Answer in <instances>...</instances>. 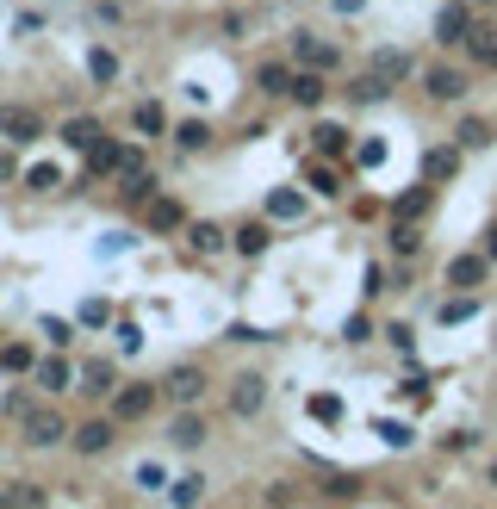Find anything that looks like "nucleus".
Returning a JSON list of instances; mask_svg holds the SVG:
<instances>
[{
  "mask_svg": "<svg viewBox=\"0 0 497 509\" xmlns=\"http://www.w3.org/2000/svg\"><path fill=\"white\" fill-rule=\"evenodd\" d=\"M113 441H119V416H113V410H106V416H88V422L69 435V447H75L81 460H100Z\"/></svg>",
  "mask_w": 497,
  "mask_h": 509,
  "instance_id": "nucleus-1",
  "label": "nucleus"
},
{
  "mask_svg": "<svg viewBox=\"0 0 497 509\" xmlns=\"http://www.w3.org/2000/svg\"><path fill=\"white\" fill-rule=\"evenodd\" d=\"M75 429H69V416L63 410H25V441L31 447H63Z\"/></svg>",
  "mask_w": 497,
  "mask_h": 509,
  "instance_id": "nucleus-2",
  "label": "nucleus"
},
{
  "mask_svg": "<svg viewBox=\"0 0 497 509\" xmlns=\"http://www.w3.org/2000/svg\"><path fill=\"white\" fill-rule=\"evenodd\" d=\"M156 404H162V385H119L113 391V416L119 422H143Z\"/></svg>",
  "mask_w": 497,
  "mask_h": 509,
  "instance_id": "nucleus-3",
  "label": "nucleus"
},
{
  "mask_svg": "<svg viewBox=\"0 0 497 509\" xmlns=\"http://www.w3.org/2000/svg\"><path fill=\"white\" fill-rule=\"evenodd\" d=\"M124 155H131V143H119V137H100V143L88 149V180L100 187V180L124 174Z\"/></svg>",
  "mask_w": 497,
  "mask_h": 509,
  "instance_id": "nucleus-4",
  "label": "nucleus"
},
{
  "mask_svg": "<svg viewBox=\"0 0 497 509\" xmlns=\"http://www.w3.org/2000/svg\"><path fill=\"white\" fill-rule=\"evenodd\" d=\"M31 385H38V391H50V397H56V391H75V367H69V355H63V348H50V355L31 367Z\"/></svg>",
  "mask_w": 497,
  "mask_h": 509,
  "instance_id": "nucleus-5",
  "label": "nucleus"
},
{
  "mask_svg": "<svg viewBox=\"0 0 497 509\" xmlns=\"http://www.w3.org/2000/svg\"><path fill=\"white\" fill-rule=\"evenodd\" d=\"M467 38H473V6H467V0L442 6V13H435V44H467Z\"/></svg>",
  "mask_w": 497,
  "mask_h": 509,
  "instance_id": "nucleus-6",
  "label": "nucleus"
},
{
  "mask_svg": "<svg viewBox=\"0 0 497 509\" xmlns=\"http://www.w3.org/2000/svg\"><path fill=\"white\" fill-rule=\"evenodd\" d=\"M292 63H299V69H324V75H330L342 56H336V44H324V38L299 31V38H292Z\"/></svg>",
  "mask_w": 497,
  "mask_h": 509,
  "instance_id": "nucleus-7",
  "label": "nucleus"
},
{
  "mask_svg": "<svg viewBox=\"0 0 497 509\" xmlns=\"http://www.w3.org/2000/svg\"><path fill=\"white\" fill-rule=\"evenodd\" d=\"M162 397H174L181 410H193V404L206 397V373H199V367H174V373L162 380Z\"/></svg>",
  "mask_w": 497,
  "mask_h": 509,
  "instance_id": "nucleus-8",
  "label": "nucleus"
},
{
  "mask_svg": "<svg viewBox=\"0 0 497 509\" xmlns=\"http://www.w3.org/2000/svg\"><path fill=\"white\" fill-rule=\"evenodd\" d=\"M0 137L6 143H38L44 137V119L31 106H0Z\"/></svg>",
  "mask_w": 497,
  "mask_h": 509,
  "instance_id": "nucleus-9",
  "label": "nucleus"
},
{
  "mask_svg": "<svg viewBox=\"0 0 497 509\" xmlns=\"http://www.w3.org/2000/svg\"><path fill=\"white\" fill-rule=\"evenodd\" d=\"M0 509H50V491L38 479H13V485H0Z\"/></svg>",
  "mask_w": 497,
  "mask_h": 509,
  "instance_id": "nucleus-10",
  "label": "nucleus"
},
{
  "mask_svg": "<svg viewBox=\"0 0 497 509\" xmlns=\"http://www.w3.org/2000/svg\"><path fill=\"white\" fill-rule=\"evenodd\" d=\"M143 218H149V230H156V237H162V230H181V224H187L181 199H168V193H156V199L143 205Z\"/></svg>",
  "mask_w": 497,
  "mask_h": 509,
  "instance_id": "nucleus-11",
  "label": "nucleus"
},
{
  "mask_svg": "<svg viewBox=\"0 0 497 509\" xmlns=\"http://www.w3.org/2000/svg\"><path fill=\"white\" fill-rule=\"evenodd\" d=\"M485 267H492V254L479 249V254H454V261H448V286H460V292H467V286H479V280H485Z\"/></svg>",
  "mask_w": 497,
  "mask_h": 509,
  "instance_id": "nucleus-12",
  "label": "nucleus"
},
{
  "mask_svg": "<svg viewBox=\"0 0 497 509\" xmlns=\"http://www.w3.org/2000/svg\"><path fill=\"white\" fill-rule=\"evenodd\" d=\"M261 404H267V380H261V373H243L237 391H231V410H237V416H255Z\"/></svg>",
  "mask_w": 497,
  "mask_h": 509,
  "instance_id": "nucleus-13",
  "label": "nucleus"
},
{
  "mask_svg": "<svg viewBox=\"0 0 497 509\" xmlns=\"http://www.w3.org/2000/svg\"><path fill=\"white\" fill-rule=\"evenodd\" d=\"M224 243H231V230H218L212 218H199V224H187V249H193V254H218Z\"/></svg>",
  "mask_w": 497,
  "mask_h": 509,
  "instance_id": "nucleus-14",
  "label": "nucleus"
},
{
  "mask_svg": "<svg viewBox=\"0 0 497 509\" xmlns=\"http://www.w3.org/2000/svg\"><path fill=\"white\" fill-rule=\"evenodd\" d=\"M131 130H137V137H168V113H162L156 100H137V106H131Z\"/></svg>",
  "mask_w": 497,
  "mask_h": 509,
  "instance_id": "nucleus-15",
  "label": "nucleus"
},
{
  "mask_svg": "<svg viewBox=\"0 0 497 509\" xmlns=\"http://www.w3.org/2000/svg\"><path fill=\"white\" fill-rule=\"evenodd\" d=\"M423 88H429V100H460V94H467V75H460V69H429Z\"/></svg>",
  "mask_w": 497,
  "mask_h": 509,
  "instance_id": "nucleus-16",
  "label": "nucleus"
},
{
  "mask_svg": "<svg viewBox=\"0 0 497 509\" xmlns=\"http://www.w3.org/2000/svg\"><path fill=\"white\" fill-rule=\"evenodd\" d=\"M267 243H274V230H267L261 218H255V224H243V230H231V249L248 254V261H255V254H267Z\"/></svg>",
  "mask_w": 497,
  "mask_h": 509,
  "instance_id": "nucleus-17",
  "label": "nucleus"
},
{
  "mask_svg": "<svg viewBox=\"0 0 497 509\" xmlns=\"http://www.w3.org/2000/svg\"><path fill=\"white\" fill-rule=\"evenodd\" d=\"M385 94H392V81H385L379 69H367V75H355V88H349V100H355V106H379Z\"/></svg>",
  "mask_w": 497,
  "mask_h": 509,
  "instance_id": "nucleus-18",
  "label": "nucleus"
},
{
  "mask_svg": "<svg viewBox=\"0 0 497 509\" xmlns=\"http://www.w3.org/2000/svg\"><path fill=\"white\" fill-rule=\"evenodd\" d=\"M81 391H94V397H113V391H119V367H113V361H94V367H81Z\"/></svg>",
  "mask_w": 497,
  "mask_h": 509,
  "instance_id": "nucleus-19",
  "label": "nucleus"
},
{
  "mask_svg": "<svg viewBox=\"0 0 497 509\" xmlns=\"http://www.w3.org/2000/svg\"><path fill=\"white\" fill-rule=\"evenodd\" d=\"M324 94H330V88H324V69H299V75H292V100H299V106H324Z\"/></svg>",
  "mask_w": 497,
  "mask_h": 509,
  "instance_id": "nucleus-20",
  "label": "nucleus"
},
{
  "mask_svg": "<svg viewBox=\"0 0 497 509\" xmlns=\"http://www.w3.org/2000/svg\"><path fill=\"white\" fill-rule=\"evenodd\" d=\"M311 149H317L324 162H336V155H349V130L342 125H317L311 130Z\"/></svg>",
  "mask_w": 497,
  "mask_h": 509,
  "instance_id": "nucleus-21",
  "label": "nucleus"
},
{
  "mask_svg": "<svg viewBox=\"0 0 497 509\" xmlns=\"http://www.w3.org/2000/svg\"><path fill=\"white\" fill-rule=\"evenodd\" d=\"M199 497H206V479H199V472H181V479L168 485V504L174 509H199Z\"/></svg>",
  "mask_w": 497,
  "mask_h": 509,
  "instance_id": "nucleus-22",
  "label": "nucleus"
},
{
  "mask_svg": "<svg viewBox=\"0 0 497 509\" xmlns=\"http://www.w3.org/2000/svg\"><path fill=\"white\" fill-rule=\"evenodd\" d=\"M168 441H174V447H199V441H206V416L181 410V416H174V429H168Z\"/></svg>",
  "mask_w": 497,
  "mask_h": 509,
  "instance_id": "nucleus-23",
  "label": "nucleus"
},
{
  "mask_svg": "<svg viewBox=\"0 0 497 509\" xmlns=\"http://www.w3.org/2000/svg\"><path fill=\"white\" fill-rule=\"evenodd\" d=\"M31 367H38L31 342H6V348H0V373H19V380H31Z\"/></svg>",
  "mask_w": 497,
  "mask_h": 509,
  "instance_id": "nucleus-24",
  "label": "nucleus"
},
{
  "mask_svg": "<svg viewBox=\"0 0 497 509\" xmlns=\"http://www.w3.org/2000/svg\"><path fill=\"white\" fill-rule=\"evenodd\" d=\"M100 137H106V130L94 125V119H69V125H63V143H69V149H81V155H88Z\"/></svg>",
  "mask_w": 497,
  "mask_h": 509,
  "instance_id": "nucleus-25",
  "label": "nucleus"
},
{
  "mask_svg": "<svg viewBox=\"0 0 497 509\" xmlns=\"http://www.w3.org/2000/svg\"><path fill=\"white\" fill-rule=\"evenodd\" d=\"M255 88H261V94H292V69H286V63H261V69H255Z\"/></svg>",
  "mask_w": 497,
  "mask_h": 509,
  "instance_id": "nucleus-26",
  "label": "nucleus"
},
{
  "mask_svg": "<svg viewBox=\"0 0 497 509\" xmlns=\"http://www.w3.org/2000/svg\"><path fill=\"white\" fill-rule=\"evenodd\" d=\"M267 218H305V193L274 187V193H267Z\"/></svg>",
  "mask_w": 497,
  "mask_h": 509,
  "instance_id": "nucleus-27",
  "label": "nucleus"
},
{
  "mask_svg": "<svg viewBox=\"0 0 497 509\" xmlns=\"http://www.w3.org/2000/svg\"><path fill=\"white\" fill-rule=\"evenodd\" d=\"M88 75H94L100 88H106V81H119V56H113L106 44H94V50H88Z\"/></svg>",
  "mask_w": 497,
  "mask_h": 509,
  "instance_id": "nucleus-28",
  "label": "nucleus"
},
{
  "mask_svg": "<svg viewBox=\"0 0 497 509\" xmlns=\"http://www.w3.org/2000/svg\"><path fill=\"white\" fill-rule=\"evenodd\" d=\"M25 187H31V193H56V187H63V168H56V162H31V168H25Z\"/></svg>",
  "mask_w": 497,
  "mask_h": 509,
  "instance_id": "nucleus-29",
  "label": "nucleus"
},
{
  "mask_svg": "<svg viewBox=\"0 0 497 509\" xmlns=\"http://www.w3.org/2000/svg\"><path fill=\"white\" fill-rule=\"evenodd\" d=\"M305 180H311V193H324V199H336V193H342V174H336L330 162H311V168H305Z\"/></svg>",
  "mask_w": 497,
  "mask_h": 509,
  "instance_id": "nucleus-30",
  "label": "nucleus"
},
{
  "mask_svg": "<svg viewBox=\"0 0 497 509\" xmlns=\"http://www.w3.org/2000/svg\"><path fill=\"white\" fill-rule=\"evenodd\" d=\"M156 193H162V187H156V174H143V168H137V174H124V205H149Z\"/></svg>",
  "mask_w": 497,
  "mask_h": 509,
  "instance_id": "nucleus-31",
  "label": "nucleus"
},
{
  "mask_svg": "<svg viewBox=\"0 0 497 509\" xmlns=\"http://www.w3.org/2000/svg\"><path fill=\"white\" fill-rule=\"evenodd\" d=\"M174 143L193 155V149H206V143H212V125H206V119H187V125H174Z\"/></svg>",
  "mask_w": 497,
  "mask_h": 509,
  "instance_id": "nucleus-32",
  "label": "nucleus"
},
{
  "mask_svg": "<svg viewBox=\"0 0 497 509\" xmlns=\"http://www.w3.org/2000/svg\"><path fill=\"white\" fill-rule=\"evenodd\" d=\"M454 168H460V149H429V155H423V174H429V180H448Z\"/></svg>",
  "mask_w": 497,
  "mask_h": 509,
  "instance_id": "nucleus-33",
  "label": "nucleus"
},
{
  "mask_svg": "<svg viewBox=\"0 0 497 509\" xmlns=\"http://www.w3.org/2000/svg\"><path fill=\"white\" fill-rule=\"evenodd\" d=\"M392 212H398L404 224H417V218L429 212V187H410V193H398V205H392Z\"/></svg>",
  "mask_w": 497,
  "mask_h": 509,
  "instance_id": "nucleus-34",
  "label": "nucleus"
},
{
  "mask_svg": "<svg viewBox=\"0 0 497 509\" xmlns=\"http://www.w3.org/2000/svg\"><path fill=\"white\" fill-rule=\"evenodd\" d=\"M75 323H81V330H106V323H113V305H106V298H81Z\"/></svg>",
  "mask_w": 497,
  "mask_h": 509,
  "instance_id": "nucleus-35",
  "label": "nucleus"
},
{
  "mask_svg": "<svg viewBox=\"0 0 497 509\" xmlns=\"http://www.w3.org/2000/svg\"><path fill=\"white\" fill-rule=\"evenodd\" d=\"M373 69H379L385 81H404V75H410V56H404V50H379V56H373Z\"/></svg>",
  "mask_w": 497,
  "mask_h": 509,
  "instance_id": "nucleus-36",
  "label": "nucleus"
},
{
  "mask_svg": "<svg viewBox=\"0 0 497 509\" xmlns=\"http://www.w3.org/2000/svg\"><path fill=\"white\" fill-rule=\"evenodd\" d=\"M454 143H460V149H485V143H492V125H485V119H467V125L454 130Z\"/></svg>",
  "mask_w": 497,
  "mask_h": 509,
  "instance_id": "nucleus-37",
  "label": "nucleus"
},
{
  "mask_svg": "<svg viewBox=\"0 0 497 509\" xmlns=\"http://www.w3.org/2000/svg\"><path fill=\"white\" fill-rule=\"evenodd\" d=\"M168 485H174V479L162 472V460H143V466H137V491H168Z\"/></svg>",
  "mask_w": 497,
  "mask_h": 509,
  "instance_id": "nucleus-38",
  "label": "nucleus"
},
{
  "mask_svg": "<svg viewBox=\"0 0 497 509\" xmlns=\"http://www.w3.org/2000/svg\"><path fill=\"white\" fill-rule=\"evenodd\" d=\"M379 441H385V447H410V441H417V429H410V422H392V416H385V422H379Z\"/></svg>",
  "mask_w": 497,
  "mask_h": 509,
  "instance_id": "nucleus-39",
  "label": "nucleus"
},
{
  "mask_svg": "<svg viewBox=\"0 0 497 509\" xmlns=\"http://www.w3.org/2000/svg\"><path fill=\"white\" fill-rule=\"evenodd\" d=\"M417 249H423V237H417V230L398 218V224H392V254H417Z\"/></svg>",
  "mask_w": 497,
  "mask_h": 509,
  "instance_id": "nucleus-40",
  "label": "nucleus"
},
{
  "mask_svg": "<svg viewBox=\"0 0 497 509\" xmlns=\"http://www.w3.org/2000/svg\"><path fill=\"white\" fill-rule=\"evenodd\" d=\"M342 342H355V348H361V342H373V317H367V311H355V317L342 323Z\"/></svg>",
  "mask_w": 497,
  "mask_h": 509,
  "instance_id": "nucleus-41",
  "label": "nucleus"
},
{
  "mask_svg": "<svg viewBox=\"0 0 497 509\" xmlns=\"http://www.w3.org/2000/svg\"><path fill=\"white\" fill-rule=\"evenodd\" d=\"M311 416H317V422H336V416H342V397H336V391H317V397H311Z\"/></svg>",
  "mask_w": 497,
  "mask_h": 509,
  "instance_id": "nucleus-42",
  "label": "nucleus"
},
{
  "mask_svg": "<svg viewBox=\"0 0 497 509\" xmlns=\"http://www.w3.org/2000/svg\"><path fill=\"white\" fill-rule=\"evenodd\" d=\"M44 336H50V348H69V342H75V323H63V317H44Z\"/></svg>",
  "mask_w": 497,
  "mask_h": 509,
  "instance_id": "nucleus-43",
  "label": "nucleus"
},
{
  "mask_svg": "<svg viewBox=\"0 0 497 509\" xmlns=\"http://www.w3.org/2000/svg\"><path fill=\"white\" fill-rule=\"evenodd\" d=\"M324 491H330V497H355V491H361V479H355V472H330V479H324Z\"/></svg>",
  "mask_w": 497,
  "mask_h": 509,
  "instance_id": "nucleus-44",
  "label": "nucleus"
},
{
  "mask_svg": "<svg viewBox=\"0 0 497 509\" xmlns=\"http://www.w3.org/2000/svg\"><path fill=\"white\" fill-rule=\"evenodd\" d=\"M473 311H479V305H473V298H448V305H442V323H467V317H473Z\"/></svg>",
  "mask_w": 497,
  "mask_h": 509,
  "instance_id": "nucleus-45",
  "label": "nucleus"
},
{
  "mask_svg": "<svg viewBox=\"0 0 497 509\" xmlns=\"http://www.w3.org/2000/svg\"><path fill=\"white\" fill-rule=\"evenodd\" d=\"M355 162H361V168H379V162H385V143H379V137H367V143L355 149Z\"/></svg>",
  "mask_w": 497,
  "mask_h": 509,
  "instance_id": "nucleus-46",
  "label": "nucleus"
},
{
  "mask_svg": "<svg viewBox=\"0 0 497 509\" xmlns=\"http://www.w3.org/2000/svg\"><path fill=\"white\" fill-rule=\"evenodd\" d=\"M385 342H392L398 355H410V348H417V336H410V323H392V330H385Z\"/></svg>",
  "mask_w": 497,
  "mask_h": 509,
  "instance_id": "nucleus-47",
  "label": "nucleus"
},
{
  "mask_svg": "<svg viewBox=\"0 0 497 509\" xmlns=\"http://www.w3.org/2000/svg\"><path fill=\"white\" fill-rule=\"evenodd\" d=\"M119 348H124V355H137V348H143V330H137V323H119Z\"/></svg>",
  "mask_w": 497,
  "mask_h": 509,
  "instance_id": "nucleus-48",
  "label": "nucleus"
},
{
  "mask_svg": "<svg viewBox=\"0 0 497 509\" xmlns=\"http://www.w3.org/2000/svg\"><path fill=\"white\" fill-rule=\"evenodd\" d=\"M231 342H267V336H261L255 323H231Z\"/></svg>",
  "mask_w": 497,
  "mask_h": 509,
  "instance_id": "nucleus-49",
  "label": "nucleus"
},
{
  "mask_svg": "<svg viewBox=\"0 0 497 509\" xmlns=\"http://www.w3.org/2000/svg\"><path fill=\"white\" fill-rule=\"evenodd\" d=\"M330 6H336V13H342V19H349V13H361V6H367V0H330Z\"/></svg>",
  "mask_w": 497,
  "mask_h": 509,
  "instance_id": "nucleus-50",
  "label": "nucleus"
},
{
  "mask_svg": "<svg viewBox=\"0 0 497 509\" xmlns=\"http://www.w3.org/2000/svg\"><path fill=\"white\" fill-rule=\"evenodd\" d=\"M13 174H19V162H13V155L0 149V180H13Z\"/></svg>",
  "mask_w": 497,
  "mask_h": 509,
  "instance_id": "nucleus-51",
  "label": "nucleus"
},
{
  "mask_svg": "<svg viewBox=\"0 0 497 509\" xmlns=\"http://www.w3.org/2000/svg\"><path fill=\"white\" fill-rule=\"evenodd\" d=\"M485 254H492V261H497V224H492V230H485Z\"/></svg>",
  "mask_w": 497,
  "mask_h": 509,
  "instance_id": "nucleus-52",
  "label": "nucleus"
},
{
  "mask_svg": "<svg viewBox=\"0 0 497 509\" xmlns=\"http://www.w3.org/2000/svg\"><path fill=\"white\" fill-rule=\"evenodd\" d=\"M492 485H497V466H492Z\"/></svg>",
  "mask_w": 497,
  "mask_h": 509,
  "instance_id": "nucleus-53",
  "label": "nucleus"
},
{
  "mask_svg": "<svg viewBox=\"0 0 497 509\" xmlns=\"http://www.w3.org/2000/svg\"><path fill=\"white\" fill-rule=\"evenodd\" d=\"M485 6H492V0H485Z\"/></svg>",
  "mask_w": 497,
  "mask_h": 509,
  "instance_id": "nucleus-54",
  "label": "nucleus"
}]
</instances>
